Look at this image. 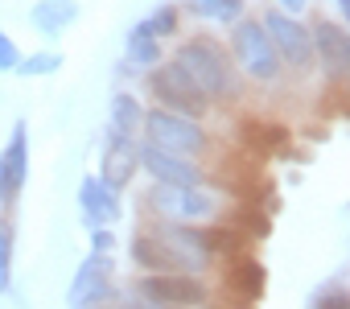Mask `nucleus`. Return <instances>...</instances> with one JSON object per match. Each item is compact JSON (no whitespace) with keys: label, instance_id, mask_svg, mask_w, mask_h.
<instances>
[{"label":"nucleus","instance_id":"nucleus-8","mask_svg":"<svg viewBox=\"0 0 350 309\" xmlns=\"http://www.w3.org/2000/svg\"><path fill=\"white\" fill-rule=\"evenodd\" d=\"M128 288L178 309H211L215 301V288L206 284V276H194V272H140Z\"/></svg>","mask_w":350,"mask_h":309},{"label":"nucleus","instance_id":"nucleus-4","mask_svg":"<svg viewBox=\"0 0 350 309\" xmlns=\"http://www.w3.org/2000/svg\"><path fill=\"white\" fill-rule=\"evenodd\" d=\"M227 50H231V62L235 70L243 75V83H256V87H276L284 79V66L260 25V17H243L227 29Z\"/></svg>","mask_w":350,"mask_h":309},{"label":"nucleus","instance_id":"nucleus-7","mask_svg":"<svg viewBox=\"0 0 350 309\" xmlns=\"http://www.w3.org/2000/svg\"><path fill=\"white\" fill-rule=\"evenodd\" d=\"M148 231L161 239V247L173 256L178 272H194V276H206L219 256H215V243H211V223L206 227H194V223H165V219H152Z\"/></svg>","mask_w":350,"mask_h":309},{"label":"nucleus","instance_id":"nucleus-30","mask_svg":"<svg viewBox=\"0 0 350 309\" xmlns=\"http://www.w3.org/2000/svg\"><path fill=\"white\" fill-rule=\"evenodd\" d=\"M272 9H280V13H293V17H301V13L309 9V0H276Z\"/></svg>","mask_w":350,"mask_h":309},{"label":"nucleus","instance_id":"nucleus-18","mask_svg":"<svg viewBox=\"0 0 350 309\" xmlns=\"http://www.w3.org/2000/svg\"><path fill=\"white\" fill-rule=\"evenodd\" d=\"M128 260L140 268V272H178V264H173V256L161 247V239L148 231V227H140V231H132V239H128Z\"/></svg>","mask_w":350,"mask_h":309},{"label":"nucleus","instance_id":"nucleus-26","mask_svg":"<svg viewBox=\"0 0 350 309\" xmlns=\"http://www.w3.org/2000/svg\"><path fill=\"white\" fill-rule=\"evenodd\" d=\"M231 227H235L239 235H247V239H264L272 223H268V219H264V215H260L256 206H243V211H239V215L231 219Z\"/></svg>","mask_w":350,"mask_h":309},{"label":"nucleus","instance_id":"nucleus-25","mask_svg":"<svg viewBox=\"0 0 350 309\" xmlns=\"http://www.w3.org/2000/svg\"><path fill=\"white\" fill-rule=\"evenodd\" d=\"M305 309H350V284H317Z\"/></svg>","mask_w":350,"mask_h":309},{"label":"nucleus","instance_id":"nucleus-23","mask_svg":"<svg viewBox=\"0 0 350 309\" xmlns=\"http://www.w3.org/2000/svg\"><path fill=\"white\" fill-rule=\"evenodd\" d=\"M144 25H148V33L157 38V42H169V38H178L182 33V9L178 5H157L148 17H144Z\"/></svg>","mask_w":350,"mask_h":309},{"label":"nucleus","instance_id":"nucleus-6","mask_svg":"<svg viewBox=\"0 0 350 309\" xmlns=\"http://www.w3.org/2000/svg\"><path fill=\"white\" fill-rule=\"evenodd\" d=\"M260 25H264L272 50H276L284 75H293V79L313 75V33H309V21H301L293 13H280V9H264Z\"/></svg>","mask_w":350,"mask_h":309},{"label":"nucleus","instance_id":"nucleus-31","mask_svg":"<svg viewBox=\"0 0 350 309\" xmlns=\"http://www.w3.org/2000/svg\"><path fill=\"white\" fill-rule=\"evenodd\" d=\"M334 13H338V17H334V21H338V25H346V29H350V0H334Z\"/></svg>","mask_w":350,"mask_h":309},{"label":"nucleus","instance_id":"nucleus-24","mask_svg":"<svg viewBox=\"0 0 350 309\" xmlns=\"http://www.w3.org/2000/svg\"><path fill=\"white\" fill-rule=\"evenodd\" d=\"M13 247H17V235H13V223L0 219V293L13 288Z\"/></svg>","mask_w":350,"mask_h":309},{"label":"nucleus","instance_id":"nucleus-15","mask_svg":"<svg viewBox=\"0 0 350 309\" xmlns=\"http://www.w3.org/2000/svg\"><path fill=\"white\" fill-rule=\"evenodd\" d=\"M264 288H268V272H264V264H260V260H252V256H243V252L227 260L223 293H231L235 301L252 305V301H260V297H264Z\"/></svg>","mask_w":350,"mask_h":309},{"label":"nucleus","instance_id":"nucleus-9","mask_svg":"<svg viewBox=\"0 0 350 309\" xmlns=\"http://www.w3.org/2000/svg\"><path fill=\"white\" fill-rule=\"evenodd\" d=\"M309 33H313V70L329 87H342V79L350 75V29L338 25L334 17H317Z\"/></svg>","mask_w":350,"mask_h":309},{"label":"nucleus","instance_id":"nucleus-1","mask_svg":"<svg viewBox=\"0 0 350 309\" xmlns=\"http://www.w3.org/2000/svg\"><path fill=\"white\" fill-rule=\"evenodd\" d=\"M169 58L202 87V95L215 107H227V103L243 99V75L235 70L227 42H219L215 33H186L178 46H173Z\"/></svg>","mask_w":350,"mask_h":309},{"label":"nucleus","instance_id":"nucleus-10","mask_svg":"<svg viewBox=\"0 0 350 309\" xmlns=\"http://www.w3.org/2000/svg\"><path fill=\"white\" fill-rule=\"evenodd\" d=\"M111 297H116V264H111V256L91 252L75 268V280L66 288V305L70 309H99Z\"/></svg>","mask_w":350,"mask_h":309},{"label":"nucleus","instance_id":"nucleus-14","mask_svg":"<svg viewBox=\"0 0 350 309\" xmlns=\"http://www.w3.org/2000/svg\"><path fill=\"white\" fill-rule=\"evenodd\" d=\"M140 174V157H136V140H111L103 136V152H99V178L111 190H128Z\"/></svg>","mask_w":350,"mask_h":309},{"label":"nucleus","instance_id":"nucleus-12","mask_svg":"<svg viewBox=\"0 0 350 309\" xmlns=\"http://www.w3.org/2000/svg\"><path fill=\"white\" fill-rule=\"evenodd\" d=\"M136 157H140V174H148V182H161V186H202V182H211L202 161L173 157V152H161L144 140H136Z\"/></svg>","mask_w":350,"mask_h":309},{"label":"nucleus","instance_id":"nucleus-28","mask_svg":"<svg viewBox=\"0 0 350 309\" xmlns=\"http://www.w3.org/2000/svg\"><path fill=\"white\" fill-rule=\"evenodd\" d=\"M87 239H91V252H99V256H111L120 247V239H116L111 227H87Z\"/></svg>","mask_w":350,"mask_h":309},{"label":"nucleus","instance_id":"nucleus-11","mask_svg":"<svg viewBox=\"0 0 350 309\" xmlns=\"http://www.w3.org/2000/svg\"><path fill=\"white\" fill-rule=\"evenodd\" d=\"M29 186V124L17 120L0 148V206H17Z\"/></svg>","mask_w":350,"mask_h":309},{"label":"nucleus","instance_id":"nucleus-20","mask_svg":"<svg viewBox=\"0 0 350 309\" xmlns=\"http://www.w3.org/2000/svg\"><path fill=\"white\" fill-rule=\"evenodd\" d=\"M239 136H243V144L252 152H260V157H268V152H276V148L288 144V128L284 124H272V120H260V116L243 120L239 124Z\"/></svg>","mask_w":350,"mask_h":309},{"label":"nucleus","instance_id":"nucleus-2","mask_svg":"<svg viewBox=\"0 0 350 309\" xmlns=\"http://www.w3.org/2000/svg\"><path fill=\"white\" fill-rule=\"evenodd\" d=\"M144 211L152 219H165V223L206 227V223H219L227 215V198L211 182H202V186H161V182H152L148 194H144Z\"/></svg>","mask_w":350,"mask_h":309},{"label":"nucleus","instance_id":"nucleus-19","mask_svg":"<svg viewBox=\"0 0 350 309\" xmlns=\"http://www.w3.org/2000/svg\"><path fill=\"white\" fill-rule=\"evenodd\" d=\"M161 58H165V42H157V38L148 33V25L136 21V25L124 33V62L136 66V70H148V66H157Z\"/></svg>","mask_w":350,"mask_h":309},{"label":"nucleus","instance_id":"nucleus-13","mask_svg":"<svg viewBox=\"0 0 350 309\" xmlns=\"http://www.w3.org/2000/svg\"><path fill=\"white\" fill-rule=\"evenodd\" d=\"M79 215H83V227H116L124 219V198L99 174H87L79 182Z\"/></svg>","mask_w":350,"mask_h":309},{"label":"nucleus","instance_id":"nucleus-3","mask_svg":"<svg viewBox=\"0 0 350 309\" xmlns=\"http://www.w3.org/2000/svg\"><path fill=\"white\" fill-rule=\"evenodd\" d=\"M140 140L161 148V152H173V157H190V161H206L215 148L206 120H190V116L165 111V107H144Z\"/></svg>","mask_w":350,"mask_h":309},{"label":"nucleus","instance_id":"nucleus-29","mask_svg":"<svg viewBox=\"0 0 350 309\" xmlns=\"http://www.w3.org/2000/svg\"><path fill=\"white\" fill-rule=\"evenodd\" d=\"M17 62H21V50H17V42L0 29V75H13L17 70Z\"/></svg>","mask_w":350,"mask_h":309},{"label":"nucleus","instance_id":"nucleus-32","mask_svg":"<svg viewBox=\"0 0 350 309\" xmlns=\"http://www.w3.org/2000/svg\"><path fill=\"white\" fill-rule=\"evenodd\" d=\"M342 91H346V99H350V75H346V79H342Z\"/></svg>","mask_w":350,"mask_h":309},{"label":"nucleus","instance_id":"nucleus-17","mask_svg":"<svg viewBox=\"0 0 350 309\" xmlns=\"http://www.w3.org/2000/svg\"><path fill=\"white\" fill-rule=\"evenodd\" d=\"M79 21V0H38L29 9V25L42 38H62Z\"/></svg>","mask_w":350,"mask_h":309},{"label":"nucleus","instance_id":"nucleus-21","mask_svg":"<svg viewBox=\"0 0 350 309\" xmlns=\"http://www.w3.org/2000/svg\"><path fill=\"white\" fill-rule=\"evenodd\" d=\"M186 9H190L198 21H215V25L231 29L235 21L247 17V0H186Z\"/></svg>","mask_w":350,"mask_h":309},{"label":"nucleus","instance_id":"nucleus-5","mask_svg":"<svg viewBox=\"0 0 350 309\" xmlns=\"http://www.w3.org/2000/svg\"><path fill=\"white\" fill-rule=\"evenodd\" d=\"M144 91H148L152 107L178 111V116H190V120H206L215 111V103L202 95V87L178 62H173V58H161L157 66L144 70Z\"/></svg>","mask_w":350,"mask_h":309},{"label":"nucleus","instance_id":"nucleus-27","mask_svg":"<svg viewBox=\"0 0 350 309\" xmlns=\"http://www.w3.org/2000/svg\"><path fill=\"white\" fill-rule=\"evenodd\" d=\"M116 309H178V305H165L157 297H144L136 288H124V293H116Z\"/></svg>","mask_w":350,"mask_h":309},{"label":"nucleus","instance_id":"nucleus-16","mask_svg":"<svg viewBox=\"0 0 350 309\" xmlns=\"http://www.w3.org/2000/svg\"><path fill=\"white\" fill-rule=\"evenodd\" d=\"M140 124H144V103L132 91H116L111 107H107V136L111 140H140Z\"/></svg>","mask_w":350,"mask_h":309},{"label":"nucleus","instance_id":"nucleus-22","mask_svg":"<svg viewBox=\"0 0 350 309\" xmlns=\"http://www.w3.org/2000/svg\"><path fill=\"white\" fill-rule=\"evenodd\" d=\"M58 70H62V54L58 50H33V54H21L13 75H21V79H50Z\"/></svg>","mask_w":350,"mask_h":309}]
</instances>
